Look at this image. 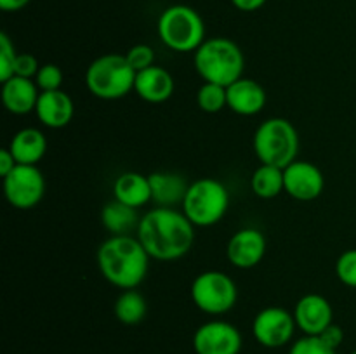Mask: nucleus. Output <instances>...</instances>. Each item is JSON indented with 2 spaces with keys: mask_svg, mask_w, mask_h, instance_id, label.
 I'll list each match as a JSON object with an SVG mask.
<instances>
[{
  "mask_svg": "<svg viewBox=\"0 0 356 354\" xmlns=\"http://www.w3.org/2000/svg\"><path fill=\"white\" fill-rule=\"evenodd\" d=\"M136 236L152 259L170 262L184 257L193 248L195 226L183 210L155 207L143 215Z\"/></svg>",
  "mask_w": 356,
  "mask_h": 354,
  "instance_id": "nucleus-1",
  "label": "nucleus"
},
{
  "mask_svg": "<svg viewBox=\"0 0 356 354\" xmlns=\"http://www.w3.org/2000/svg\"><path fill=\"white\" fill-rule=\"evenodd\" d=\"M149 259L138 236L115 235L104 239L96 253L97 269L104 280L122 290H131L145 281Z\"/></svg>",
  "mask_w": 356,
  "mask_h": 354,
  "instance_id": "nucleus-2",
  "label": "nucleus"
},
{
  "mask_svg": "<svg viewBox=\"0 0 356 354\" xmlns=\"http://www.w3.org/2000/svg\"><path fill=\"white\" fill-rule=\"evenodd\" d=\"M193 54L195 69L204 82L228 87L242 78L245 58H243L242 49L232 38H205L204 44Z\"/></svg>",
  "mask_w": 356,
  "mask_h": 354,
  "instance_id": "nucleus-3",
  "label": "nucleus"
},
{
  "mask_svg": "<svg viewBox=\"0 0 356 354\" xmlns=\"http://www.w3.org/2000/svg\"><path fill=\"white\" fill-rule=\"evenodd\" d=\"M136 75L125 54H103L87 66L86 85L97 99L117 101L134 90Z\"/></svg>",
  "mask_w": 356,
  "mask_h": 354,
  "instance_id": "nucleus-4",
  "label": "nucleus"
},
{
  "mask_svg": "<svg viewBox=\"0 0 356 354\" xmlns=\"http://www.w3.org/2000/svg\"><path fill=\"white\" fill-rule=\"evenodd\" d=\"M156 33L170 51L195 52L205 40V23L193 7L174 3L160 14Z\"/></svg>",
  "mask_w": 356,
  "mask_h": 354,
  "instance_id": "nucleus-5",
  "label": "nucleus"
},
{
  "mask_svg": "<svg viewBox=\"0 0 356 354\" xmlns=\"http://www.w3.org/2000/svg\"><path fill=\"white\" fill-rule=\"evenodd\" d=\"M252 144L261 163L285 169L298 160V128L287 118H268L254 132Z\"/></svg>",
  "mask_w": 356,
  "mask_h": 354,
  "instance_id": "nucleus-6",
  "label": "nucleus"
},
{
  "mask_svg": "<svg viewBox=\"0 0 356 354\" xmlns=\"http://www.w3.org/2000/svg\"><path fill=\"white\" fill-rule=\"evenodd\" d=\"M229 208V193L221 180L202 177L190 183L181 210L195 228L218 224Z\"/></svg>",
  "mask_w": 356,
  "mask_h": 354,
  "instance_id": "nucleus-7",
  "label": "nucleus"
},
{
  "mask_svg": "<svg viewBox=\"0 0 356 354\" xmlns=\"http://www.w3.org/2000/svg\"><path fill=\"white\" fill-rule=\"evenodd\" d=\"M191 301L205 314H226L238 301V288L233 278L222 271L211 269L198 274L191 283Z\"/></svg>",
  "mask_w": 356,
  "mask_h": 354,
  "instance_id": "nucleus-8",
  "label": "nucleus"
},
{
  "mask_svg": "<svg viewBox=\"0 0 356 354\" xmlns=\"http://www.w3.org/2000/svg\"><path fill=\"white\" fill-rule=\"evenodd\" d=\"M3 194L14 208L30 210L37 207L45 194L44 174L37 165L17 163L13 172L3 177Z\"/></svg>",
  "mask_w": 356,
  "mask_h": 354,
  "instance_id": "nucleus-9",
  "label": "nucleus"
},
{
  "mask_svg": "<svg viewBox=\"0 0 356 354\" xmlns=\"http://www.w3.org/2000/svg\"><path fill=\"white\" fill-rule=\"evenodd\" d=\"M296 328L298 325L294 314L278 305L261 309L252 321L254 339L268 349L284 347L285 344L291 342Z\"/></svg>",
  "mask_w": 356,
  "mask_h": 354,
  "instance_id": "nucleus-10",
  "label": "nucleus"
},
{
  "mask_svg": "<svg viewBox=\"0 0 356 354\" xmlns=\"http://www.w3.org/2000/svg\"><path fill=\"white\" fill-rule=\"evenodd\" d=\"M242 333L235 325L212 319L195 330L193 349L197 354H240Z\"/></svg>",
  "mask_w": 356,
  "mask_h": 354,
  "instance_id": "nucleus-11",
  "label": "nucleus"
},
{
  "mask_svg": "<svg viewBox=\"0 0 356 354\" xmlns=\"http://www.w3.org/2000/svg\"><path fill=\"white\" fill-rule=\"evenodd\" d=\"M285 193L298 201H313L323 193L325 177L312 162L296 160L284 169Z\"/></svg>",
  "mask_w": 356,
  "mask_h": 354,
  "instance_id": "nucleus-12",
  "label": "nucleus"
},
{
  "mask_svg": "<svg viewBox=\"0 0 356 354\" xmlns=\"http://www.w3.org/2000/svg\"><path fill=\"white\" fill-rule=\"evenodd\" d=\"M266 253V238L256 228L238 229L226 245V255L232 266L238 269H252Z\"/></svg>",
  "mask_w": 356,
  "mask_h": 354,
  "instance_id": "nucleus-13",
  "label": "nucleus"
},
{
  "mask_svg": "<svg viewBox=\"0 0 356 354\" xmlns=\"http://www.w3.org/2000/svg\"><path fill=\"white\" fill-rule=\"evenodd\" d=\"M292 314H294L296 325L305 335L318 337L327 326L334 323L332 305L320 294L302 295Z\"/></svg>",
  "mask_w": 356,
  "mask_h": 354,
  "instance_id": "nucleus-14",
  "label": "nucleus"
},
{
  "mask_svg": "<svg viewBox=\"0 0 356 354\" xmlns=\"http://www.w3.org/2000/svg\"><path fill=\"white\" fill-rule=\"evenodd\" d=\"M226 94L228 108L240 117H254L266 106V90L257 80L242 76L226 87Z\"/></svg>",
  "mask_w": 356,
  "mask_h": 354,
  "instance_id": "nucleus-15",
  "label": "nucleus"
},
{
  "mask_svg": "<svg viewBox=\"0 0 356 354\" xmlns=\"http://www.w3.org/2000/svg\"><path fill=\"white\" fill-rule=\"evenodd\" d=\"M38 121L49 128H63L70 125L75 115V104L65 90H47L40 92L35 108Z\"/></svg>",
  "mask_w": 356,
  "mask_h": 354,
  "instance_id": "nucleus-16",
  "label": "nucleus"
},
{
  "mask_svg": "<svg viewBox=\"0 0 356 354\" xmlns=\"http://www.w3.org/2000/svg\"><path fill=\"white\" fill-rule=\"evenodd\" d=\"M174 89H176L174 76L162 66L153 65L136 75L134 92L146 103H165L172 97Z\"/></svg>",
  "mask_w": 356,
  "mask_h": 354,
  "instance_id": "nucleus-17",
  "label": "nucleus"
},
{
  "mask_svg": "<svg viewBox=\"0 0 356 354\" xmlns=\"http://www.w3.org/2000/svg\"><path fill=\"white\" fill-rule=\"evenodd\" d=\"M40 89L35 80L23 78V76H13V78L2 82V103L9 113L13 115H28L37 108Z\"/></svg>",
  "mask_w": 356,
  "mask_h": 354,
  "instance_id": "nucleus-18",
  "label": "nucleus"
},
{
  "mask_svg": "<svg viewBox=\"0 0 356 354\" xmlns=\"http://www.w3.org/2000/svg\"><path fill=\"white\" fill-rule=\"evenodd\" d=\"M148 177L152 186V201L156 203V207L176 208L177 205H183L190 184L181 174L153 172Z\"/></svg>",
  "mask_w": 356,
  "mask_h": 354,
  "instance_id": "nucleus-19",
  "label": "nucleus"
},
{
  "mask_svg": "<svg viewBox=\"0 0 356 354\" xmlns=\"http://www.w3.org/2000/svg\"><path fill=\"white\" fill-rule=\"evenodd\" d=\"M10 153L19 165H37L47 153V139L35 127H24L13 135Z\"/></svg>",
  "mask_w": 356,
  "mask_h": 354,
  "instance_id": "nucleus-20",
  "label": "nucleus"
},
{
  "mask_svg": "<svg viewBox=\"0 0 356 354\" xmlns=\"http://www.w3.org/2000/svg\"><path fill=\"white\" fill-rule=\"evenodd\" d=\"M113 196L120 203L132 208H141L152 201L149 177L139 172H124L115 179Z\"/></svg>",
  "mask_w": 356,
  "mask_h": 354,
  "instance_id": "nucleus-21",
  "label": "nucleus"
},
{
  "mask_svg": "<svg viewBox=\"0 0 356 354\" xmlns=\"http://www.w3.org/2000/svg\"><path fill=\"white\" fill-rule=\"evenodd\" d=\"M139 221L141 217H138V208H132L117 200L108 201L101 210V222L111 236L129 235L132 229H138Z\"/></svg>",
  "mask_w": 356,
  "mask_h": 354,
  "instance_id": "nucleus-22",
  "label": "nucleus"
},
{
  "mask_svg": "<svg viewBox=\"0 0 356 354\" xmlns=\"http://www.w3.org/2000/svg\"><path fill=\"white\" fill-rule=\"evenodd\" d=\"M250 187H252V193L263 200L277 198L278 194L285 191L284 169L261 163L250 177Z\"/></svg>",
  "mask_w": 356,
  "mask_h": 354,
  "instance_id": "nucleus-23",
  "label": "nucleus"
},
{
  "mask_svg": "<svg viewBox=\"0 0 356 354\" xmlns=\"http://www.w3.org/2000/svg\"><path fill=\"white\" fill-rule=\"evenodd\" d=\"M113 311L118 321L124 325H138L145 319L148 304L141 292L131 288V290H122V294L115 301Z\"/></svg>",
  "mask_w": 356,
  "mask_h": 354,
  "instance_id": "nucleus-24",
  "label": "nucleus"
},
{
  "mask_svg": "<svg viewBox=\"0 0 356 354\" xmlns=\"http://www.w3.org/2000/svg\"><path fill=\"white\" fill-rule=\"evenodd\" d=\"M197 103L198 108L205 113H219L222 108H228V94H226V87L219 85V83L204 82L197 92Z\"/></svg>",
  "mask_w": 356,
  "mask_h": 354,
  "instance_id": "nucleus-25",
  "label": "nucleus"
},
{
  "mask_svg": "<svg viewBox=\"0 0 356 354\" xmlns=\"http://www.w3.org/2000/svg\"><path fill=\"white\" fill-rule=\"evenodd\" d=\"M17 52L13 40L6 31L0 33V82L13 78L14 76V62H16Z\"/></svg>",
  "mask_w": 356,
  "mask_h": 354,
  "instance_id": "nucleus-26",
  "label": "nucleus"
},
{
  "mask_svg": "<svg viewBox=\"0 0 356 354\" xmlns=\"http://www.w3.org/2000/svg\"><path fill=\"white\" fill-rule=\"evenodd\" d=\"M336 274L343 285L356 288V248H350L336 260Z\"/></svg>",
  "mask_w": 356,
  "mask_h": 354,
  "instance_id": "nucleus-27",
  "label": "nucleus"
},
{
  "mask_svg": "<svg viewBox=\"0 0 356 354\" xmlns=\"http://www.w3.org/2000/svg\"><path fill=\"white\" fill-rule=\"evenodd\" d=\"M35 83L40 89V92H47V90H59L63 85V71L58 65L52 62H45L40 66L37 76H35Z\"/></svg>",
  "mask_w": 356,
  "mask_h": 354,
  "instance_id": "nucleus-28",
  "label": "nucleus"
},
{
  "mask_svg": "<svg viewBox=\"0 0 356 354\" xmlns=\"http://www.w3.org/2000/svg\"><path fill=\"white\" fill-rule=\"evenodd\" d=\"M125 58H127L129 65L134 68L136 73L143 71V69L149 68V66L155 65V52L149 47L148 44H136L125 52Z\"/></svg>",
  "mask_w": 356,
  "mask_h": 354,
  "instance_id": "nucleus-29",
  "label": "nucleus"
},
{
  "mask_svg": "<svg viewBox=\"0 0 356 354\" xmlns=\"http://www.w3.org/2000/svg\"><path fill=\"white\" fill-rule=\"evenodd\" d=\"M289 354H336V351L327 346L320 337L305 335L292 344Z\"/></svg>",
  "mask_w": 356,
  "mask_h": 354,
  "instance_id": "nucleus-30",
  "label": "nucleus"
},
{
  "mask_svg": "<svg viewBox=\"0 0 356 354\" xmlns=\"http://www.w3.org/2000/svg\"><path fill=\"white\" fill-rule=\"evenodd\" d=\"M40 65L33 54H17L16 62H14V76H23V78L35 80Z\"/></svg>",
  "mask_w": 356,
  "mask_h": 354,
  "instance_id": "nucleus-31",
  "label": "nucleus"
},
{
  "mask_svg": "<svg viewBox=\"0 0 356 354\" xmlns=\"http://www.w3.org/2000/svg\"><path fill=\"white\" fill-rule=\"evenodd\" d=\"M318 337L323 340V342L327 344V346L332 347V349L336 351L337 347H339L341 344H343V340H344V332H343V328H341L339 325H336V323H332V325L327 326V328L323 330V332L320 333Z\"/></svg>",
  "mask_w": 356,
  "mask_h": 354,
  "instance_id": "nucleus-32",
  "label": "nucleus"
},
{
  "mask_svg": "<svg viewBox=\"0 0 356 354\" xmlns=\"http://www.w3.org/2000/svg\"><path fill=\"white\" fill-rule=\"evenodd\" d=\"M17 165L16 158L13 156V153H10L9 148H3L2 151H0V176L3 177L7 176L9 172H13L14 167Z\"/></svg>",
  "mask_w": 356,
  "mask_h": 354,
  "instance_id": "nucleus-33",
  "label": "nucleus"
},
{
  "mask_svg": "<svg viewBox=\"0 0 356 354\" xmlns=\"http://www.w3.org/2000/svg\"><path fill=\"white\" fill-rule=\"evenodd\" d=\"M233 3V7L242 12H254V10L261 9L268 0H229Z\"/></svg>",
  "mask_w": 356,
  "mask_h": 354,
  "instance_id": "nucleus-34",
  "label": "nucleus"
},
{
  "mask_svg": "<svg viewBox=\"0 0 356 354\" xmlns=\"http://www.w3.org/2000/svg\"><path fill=\"white\" fill-rule=\"evenodd\" d=\"M30 3V0H0V9L3 12H17L24 9Z\"/></svg>",
  "mask_w": 356,
  "mask_h": 354,
  "instance_id": "nucleus-35",
  "label": "nucleus"
},
{
  "mask_svg": "<svg viewBox=\"0 0 356 354\" xmlns=\"http://www.w3.org/2000/svg\"><path fill=\"white\" fill-rule=\"evenodd\" d=\"M351 354H356V349H355V351H353V353H351Z\"/></svg>",
  "mask_w": 356,
  "mask_h": 354,
  "instance_id": "nucleus-36",
  "label": "nucleus"
}]
</instances>
